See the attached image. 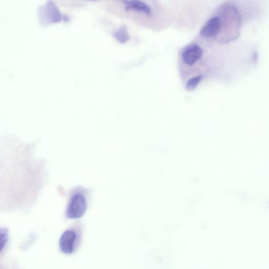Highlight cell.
Instances as JSON below:
<instances>
[{
	"label": "cell",
	"instance_id": "cell-1",
	"mask_svg": "<svg viewBox=\"0 0 269 269\" xmlns=\"http://www.w3.org/2000/svg\"><path fill=\"white\" fill-rule=\"evenodd\" d=\"M222 13L224 21L221 20V23L224 24H221V29L225 32L224 41L227 42L234 41L239 37L242 17L236 6L229 3L223 6Z\"/></svg>",
	"mask_w": 269,
	"mask_h": 269
},
{
	"label": "cell",
	"instance_id": "cell-2",
	"mask_svg": "<svg viewBox=\"0 0 269 269\" xmlns=\"http://www.w3.org/2000/svg\"><path fill=\"white\" fill-rule=\"evenodd\" d=\"M88 195L86 189L77 187L70 194L66 209V217L68 219L82 218L88 208Z\"/></svg>",
	"mask_w": 269,
	"mask_h": 269
},
{
	"label": "cell",
	"instance_id": "cell-3",
	"mask_svg": "<svg viewBox=\"0 0 269 269\" xmlns=\"http://www.w3.org/2000/svg\"><path fill=\"white\" fill-rule=\"evenodd\" d=\"M80 226L75 225L67 229L62 233L59 240L61 251L65 254H72L79 248L82 239Z\"/></svg>",
	"mask_w": 269,
	"mask_h": 269
},
{
	"label": "cell",
	"instance_id": "cell-4",
	"mask_svg": "<svg viewBox=\"0 0 269 269\" xmlns=\"http://www.w3.org/2000/svg\"><path fill=\"white\" fill-rule=\"evenodd\" d=\"M39 15L42 24L45 25L60 23L63 17L52 0H49L45 5L40 8Z\"/></svg>",
	"mask_w": 269,
	"mask_h": 269
},
{
	"label": "cell",
	"instance_id": "cell-5",
	"mask_svg": "<svg viewBox=\"0 0 269 269\" xmlns=\"http://www.w3.org/2000/svg\"><path fill=\"white\" fill-rule=\"evenodd\" d=\"M202 55L203 50L199 45H192L184 50L182 58L187 65L192 66L202 58Z\"/></svg>",
	"mask_w": 269,
	"mask_h": 269
},
{
	"label": "cell",
	"instance_id": "cell-6",
	"mask_svg": "<svg viewBox=\"0 0 269 269\" xmlns=\"http://www.w3.org/2000/svg\"><path fill=\"white\" fill-rule=\"evenodd\" d=\"M221 29L220 18L215 17L210 19L202 27L201 35L203 38H208L216 36Z\"/></svg>",
	"mask_w": 269,
	"mask_h": 269
},
{
	"label": "cell",
	"instance_id": "cell-7",
	"mask_svg": "<svg viewBox=\"0 0 269 269\" xmlns=\"http://www.w3.org/2000/svg\"><path fill=\"white\" fill-rule=\"evenodd\" d=\"M125 4V10H134L143 12L147 15H151L150 6L139 0H127Z\"/></svg>",
	"mask_w": 269,
	"mask_h": 269
},
{
	"label": "cell",
	"instance_id": "cell-8",
	"mask_svg": "<svg viewBox=\"0 0 269 269\" xmlns=\"http://www.w3.org/2000/svg\"><path fill=\"white\" fill-rule=\"evenodd\" d=\"M113 37L121 44H125L130 40V35L127 31V27L125 25L120 26L119 29L113 34Z\"/></svg>",
	"mask_w": 269,
	"mask_h": 269
},
{
	"label": "cell",
	"instance_id": "cell-9",
	"mask_svg": "<svg viewBox=\"0 0 269 269\" xmlns=\"http://www.w3.org/2000/svg\"><path fill=\"white\" fill-rule=\"evenodd\" d=\"M203 76L202 75L197 76L192 78L188 81L186 84V89L188 90H193L196 89L198 84H199L202 79Z\"/></svg>",
	"mask_w": 269,
	"mask_h": 269
},
{
	"label": "cell",
	"instance_id": "cell-10",
	"mask_svg": "<svg viewBox=\"0 0 269 269\" xmlns=\"http://www.w3.org/2000/svg\"><path fill=\"white\" fill-rule=\"evenodd\" d=\"M121 1H122L124 3H125L127 1V0H121Z\"/></svg>",
	"mask_w": 269,
	"mask_h": 269
}]
</instances>
